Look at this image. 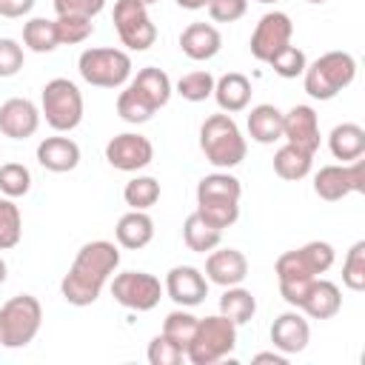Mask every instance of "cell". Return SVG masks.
Segmentation results:
<instances>
[{"mask_svg":"<svg viewBox=\"0 0 365 365\" xmlns=\"http://www.w3.org/2000/svg\"><path fill=\"white\" fill-rule=\"evenodd\" d=\"M23 68V46L11 37H0V77H14Z\"/></svg>","mask_w":365,"mask_h":365,"instance_id":"cell-43","label":"cell"},{"mask_svg":"<svg viewBox=\"0 0 365 365\" xmlns=\"http://www.w3.org/2000/svg\"><path fill=\"white\" fill-rule=\"evenodd\" d=\"M43 325L40 299L31 294H17L0 305V345L23 348L29 345Z\"/></svg>","mask_w":365,"mask_h":365,"instance_id":"cell-5","label":"cell"},{"mask_svg":"<svg viewBox=\"0 0 365 365\" xmlns=\"http://www.w3.org/2000/svg\"><path fill=\"white\" fill-rule=\"evenodd\" d=\"M182 240H185L188 251H194V254H205V251H214V248L220 245L222 231L211 228L197 211H191V214L185 217V222H182Z\"/></svg>","mask_w":365,"mask_h":365,"instance_id":"cell-29","label":"cell"},{"mask_svg":"<svg viewBox=\"0 0 365 365\" xmlns=\"http://www.w3.org/2000/svg\"><path fill=\"white\" fill-rule=\"evenodd\" d=\"M354 77H356V60L348 51H325L302 71L305 91L314 100H334L342 88L354 83Z\"/></svg>","mask_w":365,"mask_h":365,"instance_id":"cell-3","label":"cell"},{"mask_svg":"<svg viewBox=\"0 0 365 365\" xmlns=\"http://www.w3.org/2000/svg\"><path fill=\"white\" fill-rule=\"evenodd\" d=\"M197 214H200L211 228L222 231V228H228V225L237 222V217H240V202H228V205H197Z\"/></svg>","mask_w":365,"mask_h":365,"instance_id":"cell-42","label":"cell"},{"mask_svg":"<svg viewBox=\"0 0 365 365\" xmlns=\"http://www.w3.org/2000/svg\"><path fill=\"white\" fill-rule=\"evenodd\" d=\"M37 163L54 174L74 171L80 165V145L68 137H46L37 145Z\"/></svg>","mask_w":365,"mask_h":365,"instance_id":"cell-19","label":"cell"},{"mask_svg":"<svg viewBox=\"0 0 365 365\" xmlns=\"http://www.w3.org/2000/svg\"><path fill=\"white\" fill-rule=\"evenodd\" d=\"M23 43L37 51V54H48L60 46L57 40V26L54 20H46V17H31L26 26H23Z\"/></svg>","mask_w":365,"mask_h":365,"instance_id":"cell-30","label":"cell"},{"mask_svg":"<svg viewBox=\"0 0 365 365\" xmlns=\"http://www.w3.org/2000/svg\"><path fill=\"white\" fill-rule=\"evenodd\" d=\"M254 311H257V299H254V294H251L248 288H242V285H228V288L222 291V297H220V314L228 317L234 325L251 322Z\"/></svg>","mask_w":365,"mask_h":365,"instance_id":"cell-28","label":"cell"},{"mask_svg":"<svg viewBox=\"0 0 365 365\" xmlns=\"http://www.w3.org/2000/svg\"><path fill=\"white\" fill-rule=\"evenodd\" d=\"M117 265H120V251H117L114 242H108V240H91V242H86L77 251L68 274L60 282L63 299L68 305H77V308L94 305L97 297H100V291L106 288L108 277L117 271Z\"/></svg>","mask_w":365,"mask_h":365,"instance_id":"cell-1","label":"cell"},{"mask_svg":"<svg viewBox=\"0 0 365 365\" xmlns=\"http://www.w3.org/2000/svg\"><path fill=\"white\" fill-rule=\"evenodd\" d=\"M311 163H314V154H308V151H302V148H297L291 143L279 145L277 154H274V171H277V177H282L288 182H297V180L308 177L311 174Z\"/></svg>","mask_w":365,"mask_h":365,"instance_id":"cell-27","label":"cell"},{"mask_svg":"<svg viewBox=\"0 0 365 365\" xmlns=\"http://www.w3.org/2000/svg\"><path fill=\"white\" fill-rule=\"evenodd\" d=\"M106 9V0H54L57 14H77V17H97Z\"/></svg>","mask_w":365,"mask_h":365,"instance_id":"cell-45","label":"cell"},{"mask_svg":"<svg viewBox=\"0 0 365 365\" xmlns=\"http://www.w3.org/2000/svg\"><path fill=\"white\" fill-rule=\"evenodd\" d=\"M237 345V325L222 317H202L197 319V331L191 336V342L185 345V359L191 365H214L220 359H225Z\"/></svg>","mask_w":365,"mask_h":365,"instance_id":"cell-4","label":"cell"},{"mask_svg":"<svg viewBox=\"0 0 365 365\" xmlns=\"http://www.w3.org/2000/svg\"><path fill=\"white\" fill-rule=\"evenodd\" d=\"M308 285H311V279H282V282H279V297H282L291 308H299L302 299H305Z\"/></svg>","mask_w":365,"mask_h":365,"instance_id":"cell-46","label":"cell"},{"mask_svg":"<svg viewBox=\"0 0 365 365\" xmlns=\"http://www.w3.org/2000/svg\"><path fill=\"white\" fill-rule=\"evenodd\" d=\"M194 331H197V317H194V314H188V311H182V308L171 311V314L165 317V322H163V334H165V336H171L174 342H180L182 348L191 342Z\"/></svg>","mask_w":365,"mask_h":365,"instance_id":"cell-40","label":"cell"},{"mask_svg":"<svg viewBox=\"0 0 365 365\" xmlns=\"http://www.w3.org/2000/svg\"><path fill=\"white\" fill-rule=\"evenodd\" d=\"M123 200H125V205H131L134 211H148V208L160 200V182H157L154 177H134V180L125 182Z\"/></svg>","mask_w":365,"mask_h":365,"instance_id":"cell-32","label":"cell"},{"mask_svg":"<svg viewBox=\"0 0 365 365\" xmlns=\"http://www.w3.org/2000/svg\"><path fill=\"white\" fill-rule=\"evenodd\" d=\"M339 308H342V294H339V288H336L331 279L314 277L311 285H308V291H305V299H302L299 311L308 314L311 319H331V317L339 314Z\"/></svg>","mask_w":365,"mask_h":365,"instance_id":"cell-20","label":"cell"},{"mask_svg":"<svg viewBox=\"0 0 365 365\" xmlns=\"http://www.w3.org/2000/svg\"><path fill=\"white\" fill-rule=\"evenodd\" d=\"M54 26H57L60 46H77V43L88 40L91 31H94L91 17H77V14H57Z\"/></svg>","mask_w":365,"mask_h":365,"instance_id":"cell-34","label":"cell"},{"mask_svg":"<svg viewBox=\"0 0 365 365\" xmlns=\"http://www.w3.org/2000/svg\"><path fill=\"white\" fill-rule=\"evenodd\" d=\"M245 277H248V259L242 251L220 248V251L208 254V259H205V279L208 282L228 288V285H240Z\"/></svg>","mask_w":365,"mask_h":365,"instance_id":"cell-17","label":"cell"},{"mask_svg":"<svg viewBox=\"0 0 365 365\" xmlns=\"http://www.w3.org/2000/svg\"><path fill=\"white\" fill-rule=\"evenodd\" d=\"M163 291H165L168 299H174L177 305L194 308V305L205 302V297H208V279H205V274H202L200 268H194V265H174V268L165 274Z\"/></svg>","mask_w":365,"mask_h":365,"instance_id":"cell-13","label":"cell"},{"mask_svg":"<svg viewBox=\"0 0 365 365\" xmlns=\"http://www.w3.org/2000/svg\"><path fill=\"white\" fill-rule=\"evenodd\" d=\"M106 160L117 171H140L154 160V145L143 134L123 131L106 143Z\"/></svg>","mask_w":365,"mask_h":365,"instance_id":"cell-12","label":"cell"},{"mask_svg":"<svg viewBox=\"0 0 365 365\" xmlns=\"http://www.w3.org/2000/svg\"><path fill=\"white\" fill-rule=\"evenodd\" d=\"M254 362H274V365H285L288 362V354H277V351H262V354H257L254 356Z\"/></svg>","mask_w":365,"mask_h":365,"instance_id":"cell-48","label":"cell"},{"mask_svg":"<svg viewBox=\"0 0 365 365\" xmlns=\"http://www.w3.org/2000/svg\"><path fill=\"white\" fill-rule=\"evenodd\" d=\"M200 148H202L205 160L211 165H217V168L240 165L245 160V151H248L240 125L225 111L205 117V123L200 125Z\"/></svg>","mask_w":365,"mask_h":365,"instance_id":"cell-2","label":"cell"},{"mask_svg":"<svg viewBox=\"0 0 365 365\" xmlns=\"http://www.w3.org/2000/svg\"><path fill=\"white\" fill-rule=\"evenodd\" d=\"M180 48L188 60H211L220 54L222 48V34L211 26V23H188L180 34Z\"/></svg>","mask_w":365,"mask_h":365,"instance_id":"cell-18","label":"cell"},{"mask_svg":"<svg viewBox=\"0 0 365 365\" xmlns=\"http://www.w3.org/2000/svg\"><path fill=\"white\" fill-rule=\"evenodd\" d=\"M31 188V171L23 163H3L0 165V191L3 197H26Z\"/></svg>","mask_w":365,"mask_h":365,"instance_id":"cell-36","label":"cell"},{"mask_svg":"<svg viewBox=\"0 0 365 365\" xmlns=\"http://www.w3.org/2000/svg\"><path fill=\"white\" fill-rule=\"evenodd\" d=\"M40 114L46 117V123L54 131L77 128L80 120H83V94H80V88L66 77L48 80L40 91Z\"/></svg>","mask_w":365,"mask_h":365,"instance_id":"cell-6","label":"cell"},{"mask_svg":"<svg viewBox=\"0 0 365 365\" xmlns=\"http://www.w3.org/2000/svg\"><path fill=\"white\" fill-rule=\"evenodd\" d=\"M342 282L351 291H365V240H356L342 262Z\"/></svg>","mask_w":365,"mask_h":365,"instance_id":"cell-37","label":"cell"},{"mask_svg":"<svg viewBox=\"0 0 365 365\" xmlns=\"http://www.w3.org/2000/svg\"><path fill=\"white\" fill-rule=\"evenodd\" d=\"M6 277H9V268H6V259L0 257V285L6 282Z\"/></svg>","mask_w":365,"mask_h":365,"instance_id":"cell-50","label":"cell"},{"mask_svg":"<svg viewBox=\"0 0 365 365\" xmlns=\"http://www.w3.org/2000/svg\"><path fill=\"white\" fill-rule=\"evenodd\" d=\"M257 3H277V0H257Z\"/></svg>","mask_w":365,"mask_h":365,"instance_id":"cell-52","label":"cell"},{"mask_svg":"<svg viewBox=\"0 0 365 365\" xmlns=\"http://www.w3.org/2000/svg\"><path fill=\"white\" fill-rule=\"evenodd\" d=\"M154 106L128 83L123 91H120V97H117V114L125 120V123H131V125H140V123H148L151 117H154Z\"/></svg>","mask_w":365,"mask_h":365,"instance_id":"cell-31","label":"cell"},{"mask_svg":"<svg viewBox=\"0 0 365 365\" xmlns=\"http://www.w3.org/2000/svg\"><path fill=\"white\" fill-rule=\"evenodd\" d=\"M131 86L154 106V108H163L168 100H171V80H168V74L163 71V68H157V66H145V68H140L137 71V77L131 80Z\"/></svg>","mask_w":365,"mask_h":365,"instance_id":"cell-26","label":"cell"},{"mask_svg":"<svg viewBox=\"0 0 365 365\" xmlns=\"http://www.w3.org/2000/svg\"><path fill=\"white\" fill-rule=\"evenodd\" d=\"M31 9H34V0H0V17H9V20L23 17Z\"/></svg>","mask_w":365,"mask_h":365,"instance_id":"cell-47","label":"cell"},{"mask_svg":"<svg viewBox=\"0 0 365 365\" xmlns=\"http://www.w3.org/2000/svg\"><path fill=\"white\" fill-rule=\"evenodd\" d=\"M308 3H325V0H308Z\"/></svg>","mask_w":365,"mask_h":365,"instance_id":"cell-53","label":"cell"},{"mask_svg":"<svg viewBox=\"0 0 365 365\" xmlns=\"http://www.w3.org/2000/svg\"><path fill=\"white\" fill-rule=\"evenodd\" d=\"M111 297L131 311H151L163 297V282L148 271H123L111 279Z\"/></svg>","mask_w":365,"mask_h":365,"instance_id":"cell-10","label":"cell"},{"mask_svg":"<svg viewBox=\"0 0 365 365\" xmlns=\"http://www.w3.org/2000/svg\"><path fill=\"white\" fill-rule=\"evenodd\" d=\"M211 20L217 23H234L248 11V0H208L205 3Z\"/></svg>","mask_w":365,"mask_h":365,"instance_id":"cell-44","label":"cell"},{"mask_svg":"<svg viewBox=\"0 0 365 365\" xmlns=\"http://www.w3.org/2000/svg\"><path fill=\"white\" fill-rule=\"evenodd\" d=\"M40 128V108L26 97H11L0 106V131L11 140H26Z\"/></svg>","mask_w":365,"mask_h":365,"instance_id":"cell-15","label":"cell"},{"mask_svg":"<svg viewBox=\"0 0 365 365\" xmlns=\"http://www.w3.org/2000/svg\"><path fill=\"white\" fill-rule=\"evenodd\" d=\"M114 237H117V242L123 245V248H128V251H140V248H145L151 240H154V220L145 214V211H128V214H123L120 217V222H117V228H114Z\"/></svg>","mask_w":365,"mask_h":365,"instance_id":"cell-23","label":"cell"},{"mask_svg":"<svg viewBox=\"0 0 365 365\" xmlns=\"http://www.w3.org/2000/svg\"><path fill=\"white\" fill-rule=\"evenodd\" d=\"M114 29L125 48L145 51L157 40V26L148 17V6L140 0H117L114 3Z\"/></svg>","mask_w":365,"mask_h":365,"instance_id":"cell-8","label":"cell"},{"mask_svg":"<svg viewBox=\"0 0 365 365\" xmlns=\"http://www.w3.org/2000/svg\"><path fill=\"white\" fill-rule=\"evenodd\" d=\"M314 191L325 202H336L348 194L365 191V160L342 163V165H322L314 177Z\"/></svg>","mask_w":365,"mask_h":365,"instance_id":"cell-9","label":"cell"},{"mask_svg":"<svg viewBox=\"0 0 365 365\" xmlns=\"http://www.w3.org/2000/svg\"><path fill=\"white\" fill-rule=\"evenodd\" d=\"M77 71L97 88H120L131 77V57L120 48H86L77 60Z\"/></svg>","mask_w":365,"mask_h":365,"instance_id":"cell-7","label":"cell"},{"mask_svg":"<svg viewBox=\"0 0 365 365\" xmlns=\"http://www.w3.org/2000/svg\"><path fill=\"white\" fill-rule=\"evenodd\" d=\"M23 237V217L11 197H0V251H9Z\"/></svg>","mask_w":365,"mask_h":365,"instance_id":"cell-33","label":"cell"},{"mask_svg":"<svg viewBox=\"0 0 365 365\" xmlns=\"http://www.w3.org/2000/svg\"><path fill=\"white\" fill-rule=\"evenodd\" d=\"M299 254H302V259H305V265L311 268V274L314 277H319V274H325L331 265H334V245L331 242H322V240H314V242H305L302 248H299Z\"/></svg>","mask_w":365,"mask_h":365,"instance_id":"cell-41","label":"cell"},{"mask_svg":"<svg viewBox=\"0 0 365 365\" xmlns=\"http://www.w3.org/2000/svg\"><path fill=\"white\" fill-rule=\"evenodd\" d=\"M143 6H154V3H160V0H140Z\"/></svg>","mask_w":365,"mask_h":365,"instance_id":"cell-51","label":"cell"},{"mask_svg":"<svg viewBox=\"0 0 365 365\" xmlns=\"http://www.w3.org/2000/svg\"><path fill=\"white\" fill-rule=\"evenodd\" d=\"M242 185L228 171H214L197 182V205H228L240 202Z\"/></svg>","mask_w":365,"mask_h":365,"instance_id":"cell-21","label":"cell"},{"mask_svg":"<svg viewBox=\"0 0 365 365\" xmlns=\"http://www.w3.org/2000/svg\"><path fill=\"white\" fill-rule=\"evenodd\" d=\"M308 339H311V328H308V319L299 314V308L279 314L274 319V325H271V345L277 351H282V354L305 351Z\"/></svg>","mask_w":365,"mask_h":365,"instance_id":"cell-16","label":"cell"},{"mask_svg":"<svg viewBox=\"0 0 365 365\" xmlns=\"http://www.w3.org/2000/svg\"><path fill=\"white\" fill-rule=\"evenodd\" d=\"M282 137L308 151V154H317L319 148V117L311 106H294L291 111L282 114Z\"/></svg>","mask_w":365,"mask_h":365,"instance_id":"cell-14","label":"cell"},{"mask_svg":"<svg viewBox=\"0 0 365 365\" xmlns=\"http://www.w3.org/2000/svg\"><path fill=\"white\" fill-rule=\"evenodd\" d=\"M291 34H294V23L285 11H268L259 17L254 34H251V54L259 60V63H268L277 51H282L288 43H291Z\"/></svg>","mask_w":365,"mask_h":365,"instance_id":"cell-11","label":"cell"},{"mask_svg":"<svg viewBox=\"0 0 365 365\" xmlns=\"http://www.w3.org/2000/svg\"><path fill=\"white\" fill-rule=\"evenodd\" d=\"M328 148L342 163L359 160L365 154V128L356 125V123H339V125H334V131L328 134Z\"/></svg>","mask_w":365,"mask_h":365,"instance_id":"cell-25","label":"cell"},{"mask_svg":"<svg viewBox=\"0 0 365 365\" xmlns=\"http://www.w3.org/2000/svg\"><path fill=\"white\" fill-rule=\"evenodd\" d=\"M248 134L259 145H271L282 140V111L271 103H259L248 114Z\"/></svg>","mask_w":365,"mask_h":365,"instance_id":"cell-24","label":"cell"},{"mask_svg":"<svg viewBox=\"0 0 365 365\" xmlns=\"http://www.w3.org/2000/svg\"><path fill=\"white\" fill-rule=\"evenodd\" d=\"M208 0H177L180 9H188V11H197V9H205Z\"/></svg>","mask_w":365,"mask_h":365,"instance_id":"cell-49","label":"cell"},{"mask_svg":"<svg viewBox=\"0 0 365 365\" xmlns=\"http://www.w3.org/2000/svg\"><path fill=\"white\" fill-rule=\"evenodd\" d=\"M214 100L225 114H237L251 103V80L240 71H228L214 80Z\"/></svg>","mask_w":365,"mask_h":365,"instance_id":"cell-22","label":"cell"},{"mask_svg":"<svg viewBox=\"0 0 365 365\" xmlns=\"http://www.w3.org/2000/svg\"><path fill=\"white\" fill-rule=\"evenodd\" d=\"M177 94L182 97V100H188V103H202V100H208L211 94H214V77H211V71H188V74H182L180 80H177Z\"/></svg>","mask_w":365,"mask_h":365,"instance_id":"cell-35","label":"cell"},{"mask_svg":"<svg viewBox=\"0 0 365 365\" xmlns=\"http://www.w3.org/2000/svg\"><path fill=\"white\" fill-rule=\"evenodd\" d=\"M145 356H148L151 365H180V362L185 359V348H182L180 342H174L171 336L157 334V336L148 342Z\"/></svg>","mask_w":365,"mask_h":365,"instance_id":"cell-38","label":"cell"},{"mask_svg":"<svg viewBox=\"0 0 365 365\" xmlns=\"http://www.w3.org/2000/svg\"><path fill=\"white\" fill-rule=\"evenodd\" d=\"M268 66H271L279 77L294 80V77H299V74L305 71L308 60H305V51H302V48H297V46H291V43H288L282 51H277V54L268 60Z\"/></svg>","mask_w":365,"mask_h":365,"instance_id":"cell-39","label":"cell"}]
</instances>
